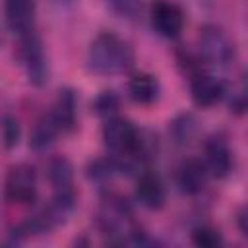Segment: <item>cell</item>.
<instances>
[{"label": "cell", "instance_id": "cell-5", "mask_svg": "<svg viewBox=\"0 0 248 248\" xmlns=\"http://www.w3.org/2000/svg\"><path fill=\"white\" fill-rule=\"evenodd\" d=\"M136 136H138V128L126 118L110 116L107 120V124L103 126L105 145L116 155H130Z\"/></svg>", "mask_w": 248, "mask_h": 248}, {"label": "cell", "instance_id": "cell-21", "mask_svg": "<svg viewBox=\"0 0 248 248\" xmlns=\"http://www.w3.org/2000/svg\"><path fill=\"white\" fill-rule=\"evenodd\" d=\"M2 130H4V143H6V147H16L17 141H19V124H17V120L12 118V116H6L4 124H2Z\"/></svg>", "mask_w": 248, "mask_h": 248}, {"label": "cell", "instance_id": "cell-14", "mask_svg": "<svg viewBox=\"0 0 248 248\" xmlns=\"http://www.w3.org/2000/svg\"><path fill=\"white\" fill-rule=\"evenodd\" d=\"M130 95L136 103L140 105H149L159 97V83L151 74L140 72L136 76H132L130 83H128Z\"/></svg>", "mask_w": 248, "mask_h": 248}, {"label": "cell", "instance_id": "cell-9", "mask_svg": "<svg viewBox=\"0 0 248 248\" xmlns=\"http://www.w3.org/2000/svg\"><path fill=\"white\" fill-rule=\"evenodd\" d=\"M136 198L147 209L163 207L167 194H165V186H163V180L159 178V174H155L151 170L141 172L136 182Z\"/></svg>", "mask_w": 248, "mask_h": 248}, {"label": "cell", "instance_id": "cell-2", "mask_svg": "<svg viewBox=\"0 0 248 248\" xmlns=\"http://www.w3.org/2000/svg\"><path fill=\"white\" fill-rule=\"evenodd\" d=\"M200 52L205 62L215 68H227L234 60V45L229 37L215 25H205L198 37Z\"/></svg>", "mask_w": 248, "mask_h": 248}, {"label": "cell", "instance_id": "cell-10", "mask_svg": "<svg viewBox=\"0 0 248 248\" xmlns=\"http://www.w3.org/2000/svg\"><path fill=\"white\" fill-rule=\"evenodd\" d=\"M190 93H192V101L198 107L205 108V107H213L225 95V85H223V81H219L213 76L200 74L192 79Z\"/></svg>", "mask_w": 248, "mask_h": 248}, {"label": "cell", "instance_id": "cell-11", "mask_svg": "<svg viewBox=\"0 0 248 248\" xmlns=\"http://www.w3.org/2000/svg\"><path fill=\"white\" fill-rule=\"evenodd\" d=\"M50 114H52L60 132L74 130L76 114H78V99H76L74 89L64 87L58 91V97H56V103H54V108L50 110Z\"/></svg>", "mask_w": 248, "mask_h": 248}, {"label": "cell", "instance_id": "cell-20", "mask_svg": "<svg viewBox=\"0 0 248 248\" xmlns=\"http://www.w3.org/2000/svg\"><path fill=\"white\" fill-rule=\"evenodd\" d=\"M107 8L112 10L120 17H136L141 10V0H105Z\"/></svg>", "mask_w": 248, "mask_h": 248}, {"label": "cell", "instance_id": "cell-13", "mask_svg": "<svg viewBox=\"0 0 248 248\" xmlns=\"http://www.w3.org/2000/svg\"><path fill=\"white\" fill-rule=\"evenodd\" d=\"M48 178L54 188V196H76L74 192V169L66 157H56L48 165Z\"/></svg>", "mask_w": 248, "mask_h": 248}, {"label": "cell", "instance_id": "cell-3", "mask_svg": "<svg viewBox=\"0 0 248 248\" xmlns=\"http://www.w3.org/2000/svg\"><path fill=\"white\" fill-rule=\"evenodd\" d=\"M19 56H21L29 81L33 85H43L48 78V66H46L43 43L39 35L35 33V29L19 37Z\"/></svg>", "mask_w": 248, "mask_h": 248}, {"label": "cell", "instance_id": "cell-18", "mask_svg": "<svg viewBox=\"0 0 248 248\" xmlns=\"http://www.w3.org/2000/svg\"><path fill=\"white\" fill-rule=\"evenodd\" d=\"M118 105H120V99L114 91H103L97 99H95V112L99 116H107L110 118L116 110H118Z\"/></svg>", "mask_w": 248, "mask_h": 248}, {"label": "cell", "instance_id": "cell-17", "mask_svg": "<svg viewBox=\"0 0 248 248\" xmlns=\"http://www.w3.org/2000/svg\"><path fill=\"white\" fill-rule=\"evenodd\" d=\"M118 170L120 169H118V161L116 159H95L87 167V176H89V180L105 182Z\"/></svg>", "mask_w": 248, "mask_h": 248}, {"label": "cell", "instance_id": "cell-12", "mask_svg": "<svg viewBox=\"0 0 248 248\" xmlns=\"http://www.w3.org/2000/svg\"><path fill=\"white\" fill-rule=\"evenodd\" d=\"M207 169L200 159H186L178 169V186L184 194H200L207 182Z\"/></svg>", "mask_w": 248, "mask_h": 248}, {"label": "cell", "instance_id": "cell-22", "mask_svg": "<svg viewBox=\"0 0 248 248\" xmlns=\"http://www.w3.org/2000/svg\"><path fill=\"white\" fill-rule=\"evenodd\" d=\"M229 107H231V110H234V112H244V108H246V93H244V85H238L232 93H231V97H229Z\"/></svg>", "mask_w": 248, "mask_h": 248}, {"label": "cell", "instance_id": "cell-7", "mask_svg": "<svg viewBox=\"0 0 248 248\" xmlns=\"http://www.w3.org/2000/svg\"><path fill=\"white\" fill-rule=\"evenodd\" d=\"M205 169L217 178H225L232 169V155L227 140L221 136H211L205 141Z\"/></svg>", "mask_w": 248, "mask_h": 248}, {"label": "cell", "instance_id": "cell-23", "mask_svg": "<svg viewBox=\"0 0 248 248\" xmlns=\"http://www.w3.org/2000/svg\"><path fill=\"white\" fill-rule=\"evenodd\" d=\"M244 211H240V215H238V225H240V231H242V234H246V225H244Z\"/></svg>", "mask_w": 248, "mask_h": 248}, {"label": "cell", "instance_id": "cell-8", "mask_svg": "<svg viewBox=\"0 0 248 248\" xmlns=\"http://www.w3.org/2000/svg\"><path fill=\"white\" fill-rule=\"evenodd\" d=\"M6 23L17 35H25L35 27V0H4Z\"/></svg>", "mask_w": 248, "mask_h": 248}, {"label": "cell", "instance_id": "cell-6", "mask_svg": "<svg viewBox=\"0 0 248 248\" xmlns=\"http://www.w3.org/2000/svg\"><path fill=\"white\" fill-rule=\"evenodd\" d=\"M151 21L157 33L172 39L178 37L184 27V14L176 4L169 0H159L151 8Z\"/></svg>", "mask_w": 248, "mask_h": 248}, {"label": "cell", "instance_id": "cell-1", "mask_svg": "<svg viewBox=\"0 0 248 248\" xmlns=\"http://www.w3.org/2000/svg\"><path fill=\"white\" fill-rule=\"evenodd\" d=\"M134 64L132 46L114 33H101L89 45L87 68L93 74L110 76L130 70Z\"/></svg>", "mask_w": 248, "mask_h": 248}, {"label": "cell", "instance_id": "cell-15", "mask_svg": "<svg viewBox=\"0 0 248 248\" xmlns=\"http://www.w3.org/2000/svg\"><path fill=\"white\" fill-rule=\"evenodd\" d=\"M58 132H60V130H58V126H56V122H54V118H52V114H50V112L45 114V116L35 124V128H33V134H31V147H33V149H45L46 145L52 143V140L56 138Z\"/></svg>", "mask_w": 248, "mask_h": 248}, {"label": "cell", "instance_id": "cell-4", "mask_svg": "<svg viewBox=\"0 0 248 248\" xmlns=\"http://www.w3.org/2000/svg\"><path fill=\"white\" fill-rule=\"evenodd\" d=\"M4 196L12 203H31L37 198V174L31 165H14L4 182Z\"/></svg>", "mask_w": 248, "mask_h": 248}, {"label": "cell", "instance_id": "cell-19", "mask_svg": "<svg viewBox=\"0 0 248 248\" xmlns=\"http://www.w3.org/2000/svg\"><path fill=\"white\" fill-rule=\"evenodd\" d=\"M194 238V244L196 246H202V248H219L223 244V238L219 234V231L211 229V227H200L194 231L192 234Z\"/></svg>", "mask_w": 248, "mask_h": 248}, {"label": "cell", "instance_id": "cell-16", "mask_svg": "<svg viewBox=\"0 0 248 248\" xmlns=\"http://www.w3.org/2000/svg\"><path fill=\"white\" fill-rule=\"evenodd\" d=\"M196 132H198V122H196V118L192 114H186V112L184 114H178L170 122V136L180 145L190 143L194 140Z\"/></svg>", "mask_w": 248, "mask_h": 248}]
</instances>
